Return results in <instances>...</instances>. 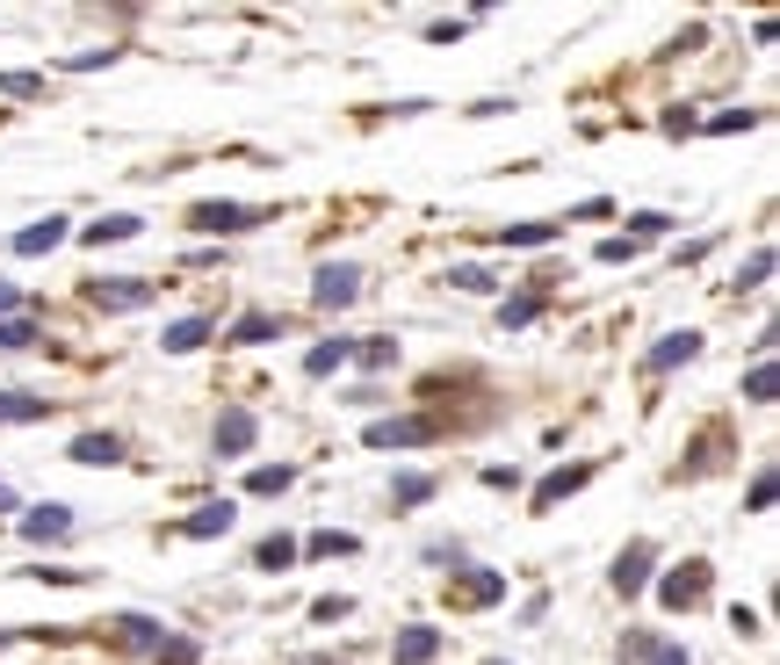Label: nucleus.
Returning a JSON list of instances; mask_svg holds the SVG:
<instances>
[{"mask_svg": "<svg viewBox=\"0 0 780 665\" xmlns=\"http://www.w3.org/2000/svg\"><path fill=\"white\" fill-rule=\"evenodd\" d=\"M708 586H716L708 557H686V565H672V571L658 579V601H665V607H701V601H708Z\"/></svg>", "mask_w": 780, "mask_h": 665, "instance_id": "obj_1", "label": "nucleus"}, {"mask_svg": "<svg viewBox=\"0 0 780 665\" xmlns=\"http://www.w3.org/2000/svg\"><path fill=\"white\" fill-rule=\"evenodd\" d=\"M188 224L210 232V239H224V232H253V224H268V210H253V202H196Z\"/></svg>", "mask_w": 780, "mask_h": 665, "instance_id": "obj_2", "label": "nucleus"}, {"mask_svg": "<svg viewBox=\"0 0 780 665\" xmlns=\"http://www.w3.org/2000/svg\"><path fill=\"white\" fill-rule=\"evenodd\" d=\"M434 434H441L434 420H420V412H398V420H369V434H361V442H369V448H426Z\"/></svg>", "mask_w": 780, "mask_h": 665, "instance_id": "obj_3", "label": "nucleus"}, {"mask_svg": "<svg viewBox=\"0 0 780 665\" xmlns=\"http://www.w3.org/2000/svg\"><path fill=\"white\" fill-rule=\"evenodd\" d=\"M152 297H160V283H145V275H109V283H87V304H101V311H145Z\"/></svg>", "mask_w": 780, "mask_h": 665, "instance_id": "obj_4", "label": "nucleus"}, {"mask_svg": "<svg viewBox=\"0 0 780 665\" xmlns=\"http://www.w3.org/2000/svg\"><path fill=\"white\" fill-rule=\"evenodd\" d=\"M355 297H361V268H347V261H325L319 275H311V304H319V311H347Z\"/></svg>", "mask_w": 780, "mask_h": 665, "instance_id": "obj_5", "label": "nucleus"}, {"mask_svg": "<svg viewBox=\"0 0 780 665\" xmlns=\"http://www.w3.org/2000/svg\"><path fill=\"white\" fill-rule=\"evenodd\" d=\"M621 665H694V658H686V644H672V637L629 629V637H621Z\"/></svg>", "mask_w": 780, "mask_h": 665, "instance_id": "obj_6", "label": "nucleus"}, {"mask_svg": "<svg viewBox=\"0 0 780 665\" xmlns=\"http://www.w3.org/2000/svg\"><path fill=\"white\" fill-rule=\"evenodd\" d=\"M585 484H593V464H557L549 478L535 484V500H528V506H535V514H549V506H564L571 492H585Z\"/></svg>", "mask_w": 780, "mask_h": 665, "instance_id": "obj_7", "label": "nucleus"}, {"mask_svg": "<svg viewBox=\"0 0 780 665\" xmlns=\"http://www.w3.org/2000/svg\"><path fill=\"white\" fill-rule=\"evenodd\" d=\"M65 232H73V224L51 210V218H37V224H22V232H15V254H22V261H44V254H59V246H65Z\"/></svg>", "mask_w": 780, "mask_h": 665, "instance_id": "obj_8", "label": "nucleus"}, {"mask_svg": "<svg viewBox=\"0 0 780 665\" xmlns=\"http://www.w3.org/2000/svg\"><path fill=\"white\" fill-rule=\"evenodd\" d=\"M651 565H658V550H651V543H629L615 557V593H621V601H636L643 586H651Z\"/></svg>", "mask_w": 780, "mask_h": 665, "instance_id": "obj_9", "label": "nucleus"}, {"mask_svg": "<svg viewBox=\"0 0 780 665\" xmlns=\"http://www.w3.org/2000/svg\"><path fill=\"white\" fill-rule=\"evenodd\" d=\"M22 535H29V543H65V535H73V506H59V500L29 506V514H22Z\"/></svg>", "mask_w": 780, "mask_h": 665, "instance_id": "obj_10", "label": "nucleus"}, {"mask_svg": "<svg viewBox=\"0 0 780 665\" xmlns=\"http://www.w3.org/2000/svg\"><path fill=\"white\" fill-rule=\"evenodd\" d=\"M232 521H239V506H232V500H202L196 514L181 521V535H188V543H210V535H232Z\"/></svg>", "mask_w": 780, "mask_h": 665, "instance_id": "obj_11", "label": "nucleus"}, {"mask_svg": "<svg viewBox=\"0 0 780 665\" xmlns=\"http://www.w3.org/2000/svg\"><path fill=\"white\" fill-rule=\"evenodd\" d=\"M448 601L456 607H492V601H506V579L499 571H462V579H448Z\"/></svg>", "mask_w": 780, "mask_h": 665, "instance_id": "obj_12", "label": "nucleus"}, {"mask_svg": "<svg viewBox=\"0 0 780 665\" xmlns=\"http://www.w3.org/2000/svg\"><path fill=\"white\" fill-rule=\"evenodd\" d=\"M434 651H441V629L434 623H412V629H398L391 665H434Z\"/></svg>", "mask_w": 780, "mask_h": 665, "instance_id": "obj_13", "label": "nucleus"}, {"mask_svg": "<svg viewBox=\"0 0 780 665\" xmlns=\"http://www.w3.org/2000/svg\"><path fill=\"white\" fill-rule=\"evenodd\" d=\"M701 355V333H665V341H651V355H643V369L651 377H665V369H680Z\"/></svg>", "mask_w": 780, "mask_h": 665, "instance_id": "obj_14", "label": "nucleus"}, {"mask_svg": "<svg viewBox=\"0 0 780 665\" xmlns=\"http://www.w3.org/2000/svg\"><path fill=\"white\" fill-rule=\"evenodd\" d=\"M138 232H145V218H131V210H109V218L81 224V239H87V246H123V239H138Z\"/></svg>", "mask_w": 780, "mask_h": 665, "instance_id": "obj_15", "label": "nucleus"}, {"mask_svg": "<svg viewBox=\"0 0 780 665\" xmlns=\"http://www.w3.org/2000/svg\"><path fill=\"white\" fill-rule=\"evenodd\" d=\"M253 434H260V420L246 412V405H232V412L218 420V456H246V448H253Z\"/></svg>", "mask_w": 780, "mask_h": 665, "instance_id": "obj_16", "label": "nucleus"}, {"mask_svg": "<svg viewBox=\"0 0 780 665\" xmlns=\"http://www.w3.org/2000/svg\"><path fill=\"white\" fill-rule=\"evenodd\" d=\"M542 304H549V275H535V290H520V297L499 304V325L513 333V325H535L542 319Z\"/></svg>", "mask_w": 780, "mask_h": 665, "instance_id": "obj_17", "label": "nucleus"}, {"mask_svg": "<svg viewBox=\"0 0 780 665\" xmlns=\"http://www.w3.org/2000/svg\"><path fill=\"white\" fill-rule=\"evenodd\" d=\"M224 341H232V347L282 341V319H275V311H246V319H232V325H224Z\"/></svg>", "mask_w": 780, "mask_h": 665, "instance_id": "obj_18", "label": "nucleus"}, {"mask_svg": "<svg viewBox=\"0 0 780 665\" xmlns=\"http://www.w3.org/2000/svg\"><path fill=\"white\" fill-rule=\"evenodd\" d=\"M73 464L109 470V464H123V442H116V434H73Z\"/></svg>", "mask_w": 780, "mask_h": 665, "instance_id": "obj_19", "label": "nucleus"}, {"mask_svg": "<svg viewBox=\"0 0 780 665\" xmlns=\"http://www.w3.org/2000/svg\"><path fill=\"white\" fill-rule=\"evenodd\" d=\"M210 333H218L210 319H174L160 333V347H166V355H196V347H210Z\"/></svg>", "mask_w": 780, "mask_h": 665, "instance_id": "obj_20", "label": "nucleus"}, {"mask_svg": "<svg viewBox=\"0 0 780 665\" xmlns=\"http://www.w3.org/2000/svg\"><path fill=\"white\" fill-rule=\"evenodd\" d=\"M341 362H355V341H347V333H341V341H319V347H311V355H304V377H333Z\"/></svg>", "mask_w": 780, "mask_h": 665, "instance_id": "obj_21", "label": "nucleus"}, {"mask_svg": "<svg viewBox=\"0 0 780 665\" xmlns=\"http://www.w3.org/2000/svg\"><path fill=\"white\" fill-rule=\"evenodd\" d=\"M116 637H123L131 651H160V637H166V629L152 623V615H116Z\"/></svg>", "mask_w": 780, "mask_h": 665, "instance_id": "obj_22", "label": "nucleus"}, {"mask_svg": "<svg viewBox=\"0 0 780 665\" xmlns=\"http://www.w3.org/2000/svg\"><path fill=\"white\" fill-rule=\"evenodd\" d=\"M253 565H260V571H289V565H297V543H289V535H260V543H253Z\"/></svg>", "mask_w": 780, "mask_h": 665, "instance_id": "obj_23", "label": "nucleus"}, {"mask_svg": "<svg viewBox=\"0 0 780 665\" xmlns=\"http://www.w3.org/2000/svg\"><path fill=\"white\" fill-rule=\"evenodd\" d=\"M51 412V398H29V391H0V427L8 420H44Z\"/></svg>", "mask_w": 780, "mask_h": 665, "instance_id": "obj_24", "label": "nucleus"}, {"mask_svg": "<svg viewBox=\"0 0 780 665\" xmlns=\"http://www.w3.org/2000/svg\"><path fill=\"white\" fill-rule=\"evenodd\" d=\"M289 484H297V470H289V464H260L253 478H246V492H260V500H275V492H289Z\"/></svg>", "mask_w": 780, "mask_h": 665, "instance_id": "obj_25", "label": "nucleus"}, {"mask_svg": "<svg viewBox=\"0 0 780 665\" xmlns=\"http://www.w3.org/2000/svg\"><path fill=\"white\" fill-rule=\"evenodd\" d=\"M37 319H0V355H22V347H37Z\"/></svg>", "mask_w": 780, "mask_h": 665, "instance_id": "obj_26", "label": "nucleus"}, {"mask_svg": "<svg viewBox=\"0 0 780 665\" xmlns=\"http://www.w3.org/2000/svg\"><path fill=\"white\" fill-rule=\"evenodd\" d=\"M557 232L564 224H506L499 246H557Z\"/></svg>", "mask_w": 780, "mask_h": 665, "instance_id": "obj_27", "label": "nucleus"}, {"mask_svg": "<svg viewBox=\"0 0 780 665\" xmlns=\"http://www.w3.org/2000/svg\"><path fill=\"white\" fill-rule=\"evenodd\" d=\"M304 550H311V557H355V535H347V528H319V535H311V543H304Z\"/></svg>", "mask_w": 780, "mask_h": 665, "instance_id": "obj_28", "label": "nucleus"}, {"mask_svg": "<svg viewBox=\"0 0 780 665\" xmlns=\"http://www.w3.org/2000/svg\"><path fill=\"white\" fill-rule=\"evenodd\" d=\"M773 391H780V377H773V362L759 355V362H752V377H744V398H752V405H773Z\"/></svg>", "mask_w": 780, "mask_h": 665, "instance_id": "obj_29", "label": "nucleus"}, {"mask_svg": "<svg viewBox=\"0 0 780 665\" xmlns=\"http://www.w3.org/2000/svg\"><path fill=\"white\" fill-rule=\"evenodd\" d=\"M701 131H708V138H730V131H759V109H722V116H708Z\"/></svg>", "mask_w": 780, "mask_h": 665, "instance_id": "obj_30", "label": "nucleus"}, {"mask_svg": "<svg viewBox=\"0 0 780 665\" xmlns=\"http://www.w3.org/2000/svg\"><path fill=\"white\" fill-rule=\"evenodd\" d=\"M152 658H160V665H202V644H196V637H160Z\"/></svg>", "mask_w": 780, "mask_h": 665, "instance_id": "obj_31", "label": "nucleus"}, {"mask_svg": "<svg viewBox=\"0 0 780 665\" xmlns=\"http://www.w3.org/2000/svg\"><path fill=\"white\" fill-rule=\"evenodd\" d=\"M361 369H398V341H355Z\"/></svg>", "mask_w": 780, "mask_h": 665, "instance_id": "obj_32", "label": "nucleus"}, {"mask_svg": "<svg viewBox=\"0 0 780 665\" xmlns=\"http://www.w3.org/2000/svg\"><path fill=\"white\" fill-rule=\"evenodd\" d=\"M665 232H672V218H665V210H636V218H629V239H665Z\"/></svg>", "mask_w": 780, "mask_h": 665, "instance_id": "obj_33", "label": "nucleus"}, {"mask_svg": "<svg viewBox=\"0 0 780 665\" xmlns=\"http://www.w3.org/2000/svg\"><path fill=\"white\" fill-rule=\"evenodd\" d=\"M391 500H398V506H426V500H434V478H420V470H412V478L391 484Z\"/></svg>", "mask_w": 780, "mask_h": 665, "instance_id": "obj_34", "label": "nucleus"}, {"mask_svg": "<svg viewBox=\"0 0 780 665\" xmlns=\"http://www.w3.org/2000/svg\"><path fill=\"white\" fill-rule=\"evenodd\" d=\"M355 615V601L347 593H325V601H311V623H347Z\"/></svg>", "mask_w": 780, "mask_h": 665, "instance_id": "obj_35", "label": "nucleus"}, {"mask_svg": "<svg viewBox=\"0 0 780 665\" xmlns=\"http://www.w3.org/2000/svg\"><path fill=\"white\" fill-rule=\"evenodd\" d=\"M766 275H773V254H766V246H759V254H752V261L738 268V290H759Z\"/></svg>", "mask_w": 780, "mask_h": 665, "instance_id": "obj_36", "label": "nucleus"}, {"mask_svg": "<svg viewBox=\"0 0 780 665\" xmlns=\"http://www.w3.org/2000/svg\"><path fill=\"white\" fill-rule=\"evenodd\" d=\"M448 283H456V290H470V297H492V275H484V268H456Z\"/></svg>", "mask_w": 780, "mask_h": 665, "instance_id": "obj_37", "label": "nucleus"}, {"mask_svg": "<svg viewBox=\"0 0 780 665\" xmlns=\"http://www.w3.org/2000/svg\"><path fill=\"white\" fill-rule=\"evenodd\" d=\"M773 492H780V478H773V470H759V478H752V514H766Z\"/></svg>", "mask_w": 780, "mask_h": 665, "instance_id": "obj_38", "label": "nucleus"}, {"mask_svg": "<svg viewBox=\"0 0 780 665\" xmlns=\"http://www.w3.org/2000/svg\"><path fill=\"white\" fill-rule=\"evenodd\" d=\"M37 87H44L37 73H0V95H37Z\"/></svg>", "mask_w": 780, "mask_h": 665, "instance_id": "obj_39", "label": "nucleus"}, {"mask_svg": "<svg viewBox=\"0 0 780 665\" xmlns=\"http://www.w3.org/2000/svg\"><path fill=\"white\" fill-rule=\"evenodd\" d=\"M643 246L636 239H601V261H636Z\"/></svg>", "mask_w": 780, "mask_h": 665, "instance_id": "obj_40", "label": "nucleus"}, {"mask_svg": "<svg viewBox=\"0 0 780 665\" xmlns=\"http://www.w3.org/2000/svg\"><path fill=\"white\" fill-rule=\"evenodd\" d=\"M15 304H22V290H15V283H0V311H15Z\"/></svg>", "mask_w": 780, "mask_h": 665, "instance_id": "obj_41", "label": "nucleus"}, {"mask_svg": "<svg viewBox=\"0 0 780 665\" xmlns=\"http://www.w3.org/2000/svg\"><path fill=\"white\" fill-rule=\"evenodd\" d=\"M297 665H347V658H319V651H311V658H297Z\"/></svg>", "mask_w": 780, "mask_h": 665, "instance_id": "obj_42", "label": "nucleus"}, {"mask_svg": "<svg viewBox=\"0 0 780 665\" xmlns=\"http://www.w3.org/2000/svg\"><path fill=\"white\" fill-rule=\"evenodd\" d=\"M8 644H15V629H0V651H8Z\"/></svg>", "mask_w": 780, "mask_h": 665, "instance_id": "obj_43", "label": "nucleus"}, {"mask_svg": "<svg viewBox=\"0 0 780 665\" xmlns=\"http://www.w3.org/2000/svg\"><path fill=\"white\" fill-rule=\"evenodd\" d=\"M484 665H506V658H484Z\"/></svg>", "mask_w": 780, "mask_h": 665, "instance_id": "obj_44", "label": "nucleus"}]
</instances>
